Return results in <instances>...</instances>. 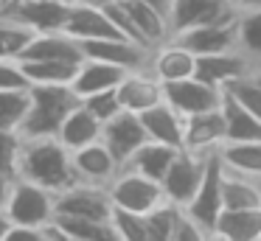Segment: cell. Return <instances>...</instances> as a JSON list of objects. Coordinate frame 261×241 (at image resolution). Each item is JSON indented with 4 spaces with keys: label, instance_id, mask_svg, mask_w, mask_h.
Here are the masks:
<instances>
[{
    "label": "cell",
    "instance_id": "1",
    "mask_svg": "<svg viewBox=\"0 0 261 241\" xmlns=\"http://www.w3.org/2000/svg\"><path fill=\"white\" fill-rule=\"evenodd\" d=\"M17 177L31 179L54 194L79 182L73 171V154L70 149H65L59 138H23Z\"/></svg>",
    "mask_w": 261,
    "mask_h": 241
},
{
    "label": "cell",
    "instance_id": "2",
    "mask_svg": "<svg viewBox=\"0 0 261 241\" xmlns=\"http://www.w3.org/2000/svg\"><path fill=\"white\" fill-rule=\"evenodd\" d=\"M70 84H31V106L20 135L23 138H57L68 112L79 104Z\"/></svg>",
    "mask_w": 261,
    "mask_h": 241
},
{
    "label": "cell",
    "instance_id": "3",
    "mask_svg": "<svg viewBox=\"0 0 261 241\" xmlns=\"http://www.w3.org/2000/svg\"><path fill=\"white\" fill-rule=\"evenodd\" d=\"M12 224H29V227H45L57 219V194L31 179L14 177L9 194L3 199Z\"/></svg>",
    "mask_w": 261,
    "mask_h": 241
},
{
    "label": "cell",
    "instance_id": "4",
    "mask_svg": "<svg viewBox=\"0 0 261 241\" xmlns=\"http://www.w3.org/2000/svg\"><path fill=\"white\" fill-rule=\"evenodd\" d=\"M107 194L113 199V207H121V210H132V213H149L166 202L163 185L158 179L146 177V174L135 171V168L124 166L115 179L107 185Z\"/></svg>",
    "mask_w": 261,
    "mask_h": 241
},
{
    "label": "cell",
    "instance_id": "5",
    "mask_svg": "<svg viewBox=\"0 0 261 241\" xmlns=\"http://www.w3.org/2000/svg\"><path fill=\"white\" fill-rule=\"evenodd\" d=\"M222 179H225V166L219 160V151L208 157V168H205V177L199 182L194 199L186 205V213L205 230L208 241L214 238V230H216V219L219 213L225 210V202H222Z\"/></svg>",
    "mask_w": 261,
    "mask_h": 241
},
{
    "label": "cell",
    "instance_id": "6",
    "mask_svg": "<svg viewBox=\"0 0 261 241\" xmlns=\"http://www.w3.org/2000/svg\"><path fill=\"white\" fill-rule=\"evenodd\" d=\"M214 154V151H211ZM211 154H202V151H191V149H180L174 157V163L169 166V171H166L163 177V194L169 202H174V205L186 207L188 202L194 199V194H197L199 182H202L205 177V168H208V157Z\"/></svg>",
    "mask_w": 261,
    "mask_h": 241
},
{
    "label": "cell",
    "instance_id": "7",
    "mask_svg": "<svg viewBox=\"0 0 261 241\" xmlns=\"http://www.w3.org/2000/svg\"><path fill=\"white\" fill-rule=\"evenodd\" d=\"M163 98L180 115L188 118V115H199V112L219 110L225 104V90L199 76H188V78H180V82L163 84Z\"/></svg>",
    "mask_w": 261,
    "mask_h": 241
},
{
    "label": "cell",
    "instance_id": "8",
    "mask_svg": "<svg viewBox=\"0 0 261 241\" xmlns=\"http://www.w3.org/2000/svg\"><path fill=\"white\" fill-rule=\"evenodd\" d=\"M57 216H82L96 219V222H110L113 219V199L101 185L76 182L57 194Z\"/></svg>",
    "mask_w": 261,
    "mask_h": 241
},
{
    "label": "cell",
    "instance_id": "9",
    "mask_svg": "<svg viewBox=\"0 0 261 241\" xmlns=\"http://www.w3.org/2000/svg\"><path fill=\"white\" fill-rule=\"evenodd\" d=\"M239 11L227 0H171L169 22H171V37L180 31L197 25H214V22H233Z\"/></svg>",
    "mask_w": 261,
    "mask_h": 241
},
{
    "label": "cell",
    "instance_id": "10",
    "mask_svg": "<svg viewBox=\"0 0 261 241\" xmlns=\"http://www.w3.org/2000/svg\"><path fill=\"white\" fill-rule=\"evenodd\" d=\"M258 67H255L253 59L242 53V50H222V53H205L197 56V73L194 76L205 78V82L216 84V87L227 90L230 84H236L239 78L255 76Z\"/></svg>",
    "mask_w": 261,
    "mask_h": 241
},
{
    "label": "cell",
    "instance_id": "11",
    "mask_svg": "<svg viewBox=\"0 0 261 241\" xmlns=\"http://www.w3.org/2000/svg\"><path fill=\"white\" fill-rule=\"evenodd\" d=\"M101 140L107 143V149L115 154V160H118L121 166H126V163L132 160V154H135V151L149 140V135H146V126H143L141 115L124 110L121 115H115L113 121L104 123Z\"/></svg>",
    "mask_w": 261,
    "mask_h": 241
},
{
    "label": "cell",
    "instance_id": "12",
    "mask_svg": "<svg viewBox=\"0 0 261 241\" xmlns=\"http://www.w3.org/2000/svg\"><path fill=\"white\" fill-rule=\"evenodd\" d=\"M3 14L14 17L34 31H65L70 0H14Z\"/></svg>",
    "mask_w": 261,
    "mask_h": 241
},
{
    "label": "cell",
    "instance_id": "13",
    "mask_svg": "<svg viewBox=\"0 0 261 241\" xmlns=\"http://www.w3.org/2000/svg\"><path fill=\"white\" fill-rule=\"evenodd\" d=\"M70 154H73L76 179H79V182H87V185H101V188H107L115 179V174L124 168L115 160L113 151L107 149L104 140L90 143V146H85V149H76V151H70Z\"/></svg>",
    "mask_w": 261,
    "mask_h": 241
},
{
    "label": "cell",
    "instance_id": "14",
    "mask_svg": "<svg viewBox=\"0 0 261 241\" xmlns=\"http://www.w3.org/2000/svg\"><path fill=\"white\" fill-rule=\"evenodd\" d=\"M149 70H152L163 84L180 82V78H188V76L197 73V53H194L191 48H186L177 37H169L166 42H160L158 48H152Z\"/></svg>",
    "mask_w": 261,
    "mask_h": 241
},
{
    "label": "cell",
    "instance_id": "15",
    "mask_svg": "<svg viewBox=\"0 0 261 241\" xmlns=\"http://www.w3.org/2000/svg\"><path fill=\"white\" fill-rule=\"evenodd\" d=\"M222 106L186 118V146L182 149L211 154V151H219L222 143H227V121H225V110Z\"/></svg>",
    "mask_w": 261,
    "mask_h": 241
},
{
    "label": "cell",
    "instance_id": "16",
    "mask_svg": "<svg viewBox=\"0 0 261 241\" xmlns=\"http://www.w3.org/2000/svg\"><path fill=\"white\" fill-rule=\"evenodd\" d=\"M65 34H70L79 42L87 39H107V37H124L104 11V6H85V3H70V14L65 22Z\"/></svg>",
    "mask_w": 261,
    "mask_h": 241
},
{
    "label": "cell",
    "instance_id": "17",
    "mask_svg": "<svg viewBox=\"0 0 261 241\" xmlns=\"http://www.w3.org/2000/svg\"><path fill=\"white\" fill-rule=\"evenodd\" d=\"M115 90H118L124 110L138 112V115L163 101V82L152 70H129Z\"/></svg>",
    "mask_w": 261,
    "mask_h": 241
},
{
    "label": "cell",
    "instance_id": "18",
    "mask_svg": "<svg viewBox=\"0 0 261 241\" xmlns=\"http://www.w3.org/2000/svg\"><path fill=\"white\" fill-rule=\"evenodd\" d=\"M141 121L146 126L149 140H158V143H169L174 149H182L186 146V115L174 110L169 101H160L152 110L141 112Z\"/></svg>",
    "mask_w": 261,
    "mask_h": 241
},
{
    "label": "cell",
    "instance_id": "19",
    "mask_svg": "<svg viewBox=\"0 0 261 241\" xmlns=\"http://www.w3.org/2000/svg\"><path fill=\"white\" fill-rule=\"evenodd\" d=\"M186 48H191L197 56L236 50V20L233 22H214V25H197L188 31L174 34Z\"/></svg>",
    "mask_w": 261,
    "mask_h": 241
},
{
    "label": "cell",
    "instance_id": "20",
    "mask_svg": "<svg viewBox=\"0 0 261 241\" xmlns=\"http://www.w3.org/2000/svg\"><path fill=\"white\" fill-rule=\"evenodd\" d=\"M101 135H104V123L79 101V104L68 112V118L62 121L57 138L62 140L65 149L76 151V149H85V146H90V143H98Z\"/></svg>",
    "mask_w": 261,
    "mask_h": 241
},
{
    "label": "cell",
    "instance_id": "21",
    "mask_svg": "<svg viewBox=\"0 0 261 241\" xmlns=\"http://www.w3.org/2000/svg\"><path fill=\"white\" fill-rule=\"evenodd\" d=\"M31 59H73L82 62V42L73 39L65 31H37L34 39L25 45L17 62H31Z\"/></svg>",
    "mask_w": 261,
    "mask_h": 241
},
{
    "label": "cell",
    "instance_id": "22",
    "mask_svg": "<svg viewBox=\"0 0 261 241\" xmlns=\"http://www.w3.org/2000/svg\"><path fill=\"white\" fill-rule=\"evenodd\" d=\"M211 241H261V207L222 210Z\"/></svg>",
    "mask_w": 261,
    "mask_h": 241
},
{
    "label": "cell",
    "instance_id": "23",
    "mask_svg": "<svg viewBox=\"0 0 261 241\" xmlns=\"http://www.w3.org/2000/svg\"><path fill=\"white\" fill-rule=\"evenodd\" d=\"M126 73L129 70H124V67H118V65H110V62H101V59H82L79 73H76V78L70 82V87L76 90L79 98H85V95L118 87Z\"/></svg>",
    "mask_w": 261,
    "mask_h": 241
},
{
    "label": "cell",
    "instance_id": "24",
    "mask_svg": "<svg viewBox=\"0 0 261 241\" xmlns=\"http://www.w3.org/2000/svg\"><path fill=\"white\" fill-rule=\"evenodd\" d=\"M121 3H124L126 14L132 17L138 34H141V39L149 45V48H158L160 42H166V39L171 37L169 14H163V11L154 9V6L146 3V0H121Z\"/></svg>",
    "mask_w": 261,
    "mask_h": 241
},
{
    "label": "cell",
    "instance_id": "25",
    "mask_svg": "<svg viewBox=\"0 0 261 241\" xmlns=\"http://www.w3.org/2000/svg\"><path fill=\"white\" fill-rule=\"evenodd\" d=\"M222 202L227 210H242V207H261V177L239 174L225 168L222 179Z\"/></svg>",
    "mask_w": 261,
    "mask_h": 241
},
{
    "label": "cell",
    "instance_id": "26",
    "mask_svg": "<svg viewBox=\"0 0 261 241\" xmlns=\"http://www.w3.org/2000/svg\"><path fill=\"white\" fill-rule=\"evenodd\" d=\"M177 151L180 149H174V146H169V143L146 140V143L132 154V160L126 163V166L141 171V174H146V177H152V179H158V182H163V177H166V171H169V166L174 163Z\"/></svg>",
    "mask_w": 261,
    "mask_h": 241
},
{
    "label": "cell",
    "instance_id": "27",
    "mask_svg": "<svg viewBox=\"0 0 261 241\" xmlns=\"http://www.w3.org/2000/svg\"><path fill=\"white\" fill-rule=\"evenodd\" d=\"M82 62L73 59H31V62H20L25 78L31 84H70L79 73Z\"/></svg>",
    "mask_w": 261,
    "mask_h": 241
},
{
    "label": "cell",
    "instance_id": "28",
    "mask_svg": "<svg viewBox=\"0 0 261 241\" xmlns=\"http://www.w3.org/2000/svg\"><path fill=\"white\" fill-rule=\"evenodd\" d=\"M219 160L225 168L250 177H261V140H242V143H222Z\"/></svg>",
    "mask_w": 261,
    "mask_h": 241
},
{
    "label": "cell",
    "instance_id": "29",
    "mask_svg": "<svg viewBox=\"0 0 261 241\" xmlns=\"http://www.w3.org/2000/svg\"><path fill=\"white\" fill-rule=\"evenodd\" d=\"M225 121H227V140L230 143H242V140H261V121L242 106L239 101H233L225 93Z\"/></svg>",
    "mask_w": 261,
    "mask_h": 241
},
{
    "label": "cell",
    "instance_id": "30",
    "mask_svg": "<svg viewBox=\"0 0 261 241\" xmlns=\"http://www.w3.org/2000/svg\"><path fill=\"white\" fill-rule=\"evenodd\" d=\"M236 48L242 50L247 59L255 62L261 73V9L239 11L236 17ZM255 73V76H258Z\"/></svg>",
    "mask_w": 261,
    "mask_h": 241
},
{
    "label": "cell",
    "instance_id": "31",
    "mask_svg": "<svg viewBox=\"0 0 261 241\" xmlns=\"http://www.w3.org/2000/svg\"><path fill=\"white\" fill-rule=\"evenodd\" d=\"M57 222L65 230L68 241H118L113 222H96L82 216H57Z\"/></svg>",
    "mask_w": 261,
    "mask_h": 241
},
{
    "label": "cell",
    "instance_id": "32",
    "mask_svg": "<svg viewBox=\"0 0 261 241\" xmlns=\"http://www.w3.org/2000/svg\"><path fill=\"white\" fill-rule=\"evenodd\" d=\"M31 106V87L0 90V129H17L23 126Z\"/></svg>",
    "mask_w": 261,
    "mask_h": 241
},
{
    "label": "cell",
    "instance_id": "33",
    "mask_svg": "<svg viewBox=\"0 0 261 241\" xmlns=\"http://www.w3.org/2000/svg\"><path fill=\"white\" fill-rule=\"evenodd\" d=\"M34 28L23 25L9 14H0V59H20L25 45L34 39Z\"/></svg>",
    "mask_w": 261,
    "mask_h": 241
},
{
    "label": "cell",
    "instance_id": "34",
    "mask_svg": "<svg viewBox=\"0 0 261 241\" xmlns=\"http://www.w3.org/2000/svg\"><path fill=\"white\" fill-rule=\"evenodd\" d=\"M180 213H182V207L174 205V202H169V199L160 202L154 210H149L146 213V219H149V241H171Z\"/></svg>",
    "mask_w": 261,
    "mask_h": 241
},
{
    "label": "cell",
    "instance_id": "35",
    "mask_svg": "<svg viewBox=\"0 0 261 241\" xmlns=\"http://www.w3.org/2000/svg\"><path fill=\"white\" fill-rule=\"evenodd\" d=\"M113 230L118 241H149V219L146 213H132L113 207Z\"/></svg>",
    "mask_w": 261,
    "mask_h": 241
},
{
    "label": "cell",
    "instance_id": "36",
    "mask_svg": "<svg viewBox=\"0 0 261 241\" xmlns=\"http://www.w3.org/2000/svg\"><path fill=\"white\" fill-rule=\"evenodd\" d=\"M233 101H239L242 106H247L255 118L261 121V78L258 76H247V78H239L236 84L225 90Z\"/></svg>",
    "mask_w": 261,
    "mask_h": 241
},
{
    "label": "cell",
    "instance_id": "37",
    "mask_svg": "<svg viewBox=\"0 0 261 241\" xmlns=\"http://www.w3.org/2000/svg\"><path fill=\"white\" fill-rule=\"evenodd\" d=\"M82 104H85L101 123L113 121L115 115H121V112H124V104H121L118 90H115V87L113 90H101V93H93V95H85V98H82Z\"/></svg>",
    "mask_w": 261,
    "mask_h": 241
},
{
    "label": "cell",
    "instance_id": "38",
    "mask_svg": "<svg viewBox=\"0 0 261 241\" xmlns=\"http://www.w3.org/2000/svg\"><path fill=\"white\" fill-rule=\"evenodd\" d=\"M23 149V135L17 129H0V174L17 177V160Z\"/></svg>",
    "mask_w": 261,
    "mask_h": 241
},
{
    "label": "cell",
    "instance_id": "39",
    "mask_svg": "<svg viewBox=\"0 0 261 241\" xmlns=\"http://www.w3.org/2000/svg\"><path fill=\"white\" fill-rule=\"evenodd\" d=\"M14 87H31V82L25 78L17 59H0V90H14Z\"/></svg>",
    "mask_w": 261,
    "mask_h": 241
},
{
    "label": "cell",
    "instance_id": "40",
    "mask_svg": "<svg viewBox=\"0 0 261 241\" xmlns=\"http://www.w3.org/2000/svg\"><path fill=\"white\" fill-rule=\"evenodd\" d=\"M9 230H12V219H9V213H6V207L0 205V241H6V235H9Z\"/></svg>",
    "mask_w": 261,
    "mask_h": 241
},
{
    "label": "cell",
    "instance_id": "41",
    "mask_svg": "<svg viewBox=\"0 0 261 241\" xmlns=\"http://www.w3.org/2000/svg\"><path fill=\"white\" fill-rule=\"evenodd\" d=\"M236 11H250V9H261V0H227Z\"/></svg>",
    "mask_w": 261,
    "mask_h": 241
},
{
    "label": "cell",
    "instance_id": "42",
    "mask_svg": "<svg viewBox=\"0 0 261 241\" xmlns=\"http://www.w3.org/2000/svg\"><path fill=\"white\" fill-rule=\"evenodd\" d=\"M9 185H12V177L0 174V205H3V199H6V194H9Z\"/></svg>",
    "mask_w": 261,
    "mask_h": 241
},
{
    "label": "cell",
    "instance_id": "43",
    "mask_svg": "<svg viewBox=\"0 0 261 241\" xmlns=\"http://www.w3.org/2000/svg\"><path fill=\"white\" fill-rule=\"evenodd\" d=\"M146 3H152L154 9H160L163 14H169V9H171V0H146Z\"/></svg>",
    "mask_w": 261,
    "mask_h": 241
},
{
    "label": "cell",
    "instance_id": "44",
    "mask_svg": "<svg viewBox=\"0 0 261 241\" xmlns=\"http://www.w3.org/2000/svg\"><path fill=\"white\" fill-rule=\"evenodd\" d=\"M70 3H85V6H101L104 0H70Z\"/></svg>",
    "mask_w": 261,
    "mask_h": 241
}]
</instances>
